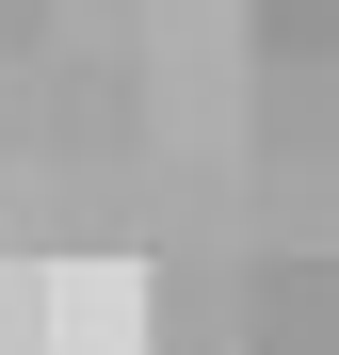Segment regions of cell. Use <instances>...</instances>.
Wrapping results in <instances>:
<instances>
[{"label":"cell","mask_w":339,"mask_h":355,"mask_svg":"<svg viewBox=\"0 0 339 355\" xmlns=\"http://www.w3.org/2000/svg\"><path fill=\"white\" fill-rule=\"evenodd\" d=\"M49 355H146V259H49Z\"/></svg>","instance_id":"cell-1"},{"label":"cell","mask_w":339,"mask_h":355,"mask_svg":"<svg viewBox=\"0 0 339 355\" xmlns=\"http://www.w3.org/2000/svg\"><path fill=\"white\" fill-rule=\"evenodd\" d=\"M0 355H49V259L0 243Z\"/></svg>","instance_id":"cell-2"}]
</instances>
